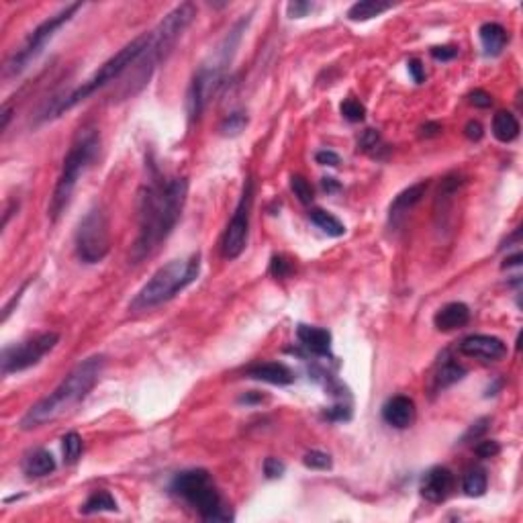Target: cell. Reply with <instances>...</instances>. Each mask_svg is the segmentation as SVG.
<instances>
[{"mask_svg": "<svg viewBox=\"0 0 523 523\" xmlns=\"http://www.w3.org/2000/svg\"><path fill=\"white\" fill-rule=\"evenodd\" d=\"M189 196V180H151L139 196V233L133 242L129 260L141 264L149 258L176 227Z\"/></svg>", "mask_w": 523, "mask_h": 523, "instance_id": "6da1fadb", "label": "cell"}, {"mask_svg": "<svg viewBox=\"0 0 523 523\" xmlns=\"http://www.w3.org/2000/svg\"><path fill=\"white\" fill-rule=\"evenodd\" d=\"M103 370H105V356H90L82 360L74 370L67 372V376L56 387V391L50 392L45 398L35 403L25 413V417L21 419V429L29 431L41 427L47 421H54L60 415L67 413L72 407H76L80 401L88 396V392L98 383Z\"/></svg>", "mask_w": 523, "mask_h": 523, "instance_id": "7a4b0ae2", "label": "cell"}, {"mask_svg": "<svg viewBox=\"0 0 523 523\" xmlns=\"http://www.w3.org/2000/svg\"><path fill=\"white\" fill-rule=\"evenodd\" d=\"M100 151V133L96 127H82L74 135L70 149L64 158V166L60 172V178L56 182L54 195L50 200V219L56 223L60 219V215L65 211V206L70 204L72 195L76 191L78 180L82 178V174L92 166V162L96 160Z\"/></svg>", "mask_w": 523, "mask_h": 523, "instance_id": "3957f363", "label": "cell"}, {"mask_svg": "<svg viewBox=\"0 0 523 523\" xmlns=\"http://www.w3.org/2000/svg\"><path fill=\"white\" fill-rule=\"evenodd\" d=\"M195 4L193 2H182V4H178L174 10H170L162 19L160 25L153 31H149V43H147L143 56L137 60V64H135L137 70L133 74V78H135L133 84H137V90L141 86H145V82L151 78V74L156 72V67L172 54L176 41L189 29V25L195 21Z\"/></svg>", "mask_w": 523, "mask_h": 523, "instance_id": "277c9868", "label": "cell"}, {"mask_svg": "<svg viewBox=\"0 0 523 523\" xmlns=\"http://www.w3.org/2000/svg\"><path fill=\"white\" fill-rule=\"evenodd\" d=\"M200 272V254H191L189 258L168 262L158 268L153 276L143 284V288L131 301L129 311H147L170 299H174L180 290L193 284Z\"/></svg>", "mask_w": 523, "mask_h": 523, "instance_id": "5b68a950", "label": "cell"}, {"mask_svg": "<svg viewBox=\"0 0 523 523\" xmlns=\"http://www.w3.org/2000/svg\"><path fill=\"white\" fill-rule=\"evenodd\" d=\"M147 43H149V33H143V35H139L137 39H133L131 43H127L123 50H119L111 60H107L105 64L100 65L88 80H84L76 90H72L67 96L60 98V103L52 109L50 119H52V117H60L62 113L74 109L78 103H82L84 98H88V96L94 94L96 90H100V88H105L107 84L115 82L117 78H121V74H123L127 67L137 64V60L143 56Z\"/></svg>", "mask_w": 523, "mask_h": 523, "instance_id": "8992f818", "label": "cell"}, {"mask_svg": "<svg viewBox=\"0 0 523 523\" xmlns=\"http://www.w3.org/2000/svg\"><path fill=\"white\" fill-rule=\"evenodd\" d=\"M82 8V4L80 2H74V4H67L65 8H62L60 12H56L54 17H50V19H45L39 27H35L33 31H31V35L25 39V43L21 45V50L19 52H14L8 60H6V64H4V78H12V76H19L27 65L31 64L41 52H43V47L47 45V41L64 27L65 23H70L72 21V17L78 12Z\"/></svg>", "mask_w": 523, "mask_h": 523, "instance_id": "52a82bcc", "label": "cell"}, {"mask_svg": "<svg viewBox=\"0 0 523 523\" xmlns=\"http://www.w3.org/2000/svg\"><path fill=\"white\" fill-rule=\"evenodd\" d=\"M111 248L109 219L100 206L90 209L76 229V256L84 264H98Z\"/></svg>", "mask_w": 523, "mask_h": 523, "instance_id": "ba28073f", "label": "cell"}, {"mask_svg": "<svg viewBox=\"0 0 523 523\" xmlns=\"http://www.w3.org/2000/svg\"><path fill=\"white\" fill-rule=\"evenodd\" d=\"M60 341V335L54 331L39 333L31 339H25L21 343L8 345L2 350V376L23 372L35 364L41 362L45 354H50Z\"/></svg>", "mask_w": 523, "mask_h": 523, "instance_id": "9c48e42d", "label": "cell"}, {"mask_svg": "<svg viewBox=\"0 0 523 523\" xmlns=\"http://www.w3.org/2000/svg\"><path fill=\"white\" fill-rule=\"evenodd\" d=\"M252 206H254V180L246 178L244 191L239 196V202L235 206V213L225 229L223 242H221V252L223 258L235 260L242 256V252L248 246V235H250V217H252Z\"/></svg>", "mask_w": 523, "mask_h": 523, "instance_id": "30bf717a", "label": "cell"}, {"mask_svg": "<svg viewBox=\"0 0 523 523\" xmlns=\"http://www.w3.org/2000/svg\"><path fill=\"white\" fill-rule=\"evenodd\" d=\"M460 354L468 356V358H478L484 362H499L507 356V345L503 339L495 337V335H468L462 339L460 343Z\"/></svg>", "mask_w": 523, "mask_h": 523, "instance_id": "8fae6325", "label": "cell"}, {"mask_svg": "<svg viewBox=\"0 0 523 523\" xmlns=\"http://www.w3.org/2000/svg\"><path fill=\"white\" fill-rule=\"evenodd\" d=\"M454 489V474L446 466H436L421 480V495L431 503H442Z\"/></svg>", "mask_w": 523, "mask_h": 523, "instance_id": "7c38bea8", "label": "cell"}, {"mask_svg": "<svg viewBox=\"0 0 523 523\" xmlns=\"http://www.w3.org/2000/svg\"><path fill=\"white\" fill-rule=\"evenodd\" d=\"M427 189H429V182L421 180V182L405 189L403 193H398V195L394 196V200L391 202V209H389V223H391L392 227H398L403 223V219L407 217V213L413 211V206L421 202V198L425 196Z\"/></svg>", "mask_w": 523, "mask_h": 523, "instance_id": "4fadbf2b", "label": "cell"}, {"mask_svg": "<svg viewBox=\"0 0 523 523\" xmlns=\"http://www.w3.org/2000/svg\"><path fill=\"white\" fill-rule=\"evenodd\" d=\"M383 419L396 429H407L415 421L413 398H409L405 394H396V396L389 398L383 407Z\"/></svg>", "mask_w": 523, "mask_h": 523, "instance_id": "5bb4252c", "label": "cell"}, {"mask_svg": "<svg viewBox=\"0 0 523 523\" xmlns=\"http://www.w3.org/2000/svg\"><path fill=\"white\" fill-rule=\"evenodd\" d=\"M248 376L254 378V381L270 383V385H290L295 381L292 372L284 364H280V362L254 364L252 368H248Z\"/></svg>", "mask_w": 523, "mask_h": 523, "instance_id": "9a60e30c", "label": "cell"}, {"mask_svg": "<svg viewBox=\"0 0 523 523\" xmlns=\"http://www.w3.org/2000/svg\"><path fill=\"white\" fill-rule=\"evenodd\" d=\"M299 341L303 343V348L315 356H329L331 350V333L321 327L311 325H299L297 329Z\"/></svg>", "mask_w": 523, "mask_h": 523, "instance_id": "2e32d148", "label": "cell"}, {"mask_svg": "<svg viewBox=\"0 0 523 523\" xmlns=\"http://www.w3.org/2000/svg\"><path fill=\"white\" fill-rule=\"evenodd\" d=\"M468 321H470V309L464 303H448L434 317V323L440 331H454L466 325Z\"/></svg>", "mask_w": 523, "mask_h": 523, "instance_id": "e0dca14e", "label": "cell"}, {"mask_svg": "<svg viewBox=\"0 0 523 523\" xmlns=\"http://www.w3.org/2000/svg\"><path fill=\"white\" fill-rule=\"evenodd\" d=\"M478 35H480V43H482L487 56H499L509 39L505 27L499 23H484L478 29Z\"/></svg>", "mask_w": 523, "mask_h": 523, "instance_id": "ac0fdd59", "label": "cell"}, {"mask_svg": "<svg viewBox=\"0 0 523 523\" xmlns=\"http://www.w3.org/2000/svg\"><path fill=\"white\" fill-rule=\"evenodd\" d=\"M56 470V460L47 450H33L23 460V472L29 478H41Z\"/></svg>", "mask_w": 523, "mask_h": 523, "instance_id": "d6986e66", "label": "cell"}, {"mask_svg": "<svg viewBox=\"0 0 523 523\" xmlns=\"http://www.w3.org/2000/svg\"><path fill=\"white\" fill-rule=\"evenodd\" d=\"M493 135L501 143H509L520 135V121L509 111H499L493 119Z\"/></svg>", "mask_w": 523, "mask_h": 523, "instance_id": "ffe728a7", "label": "cell"}, {"mask_svg": "<svg viewBox=\"0 0 523 523\" xmlns=\"http://www.w3.org/2000/svg\"><path fill=\"white\" fill-rule=\"evenodd\" d=\"M392 4L391 2H383V0H360L356 4L350 6L348 10V19L350 21H368V19H374L387 10H391Z\"/></svg>", "mask_w": 523, "mask_h": 523, "instance_id": "44dd1931", "label": "cell"}, {"mask_svg": "<svg viewBox=\"0 0 523 523\" xmlns=\"http://www.w3.org/2000/svg\"><path fill=\"white\" fill-rule=\"evenodd\" d=\"M309 217H311V221H313L323 233H327L329 237H341V235L345 233V225H343L337 217H333L331 213H327L323 209H313V211L309 213Z\"/></svg>", "mask_w": 523, "mask_h": 523, "instance_id": "7402d4cb", "label": "cell"}, {"mask_svg": "<svg viewBox=\"0 0 523 523\" xmlns=\"http://www.w3.org/2000/svg\"><path fill=\"white\" fill-rule=\"evenodd\" d=\"M103 511H117V501H115L113 495L107 493V491H98V493L90 495L88 501L82 505V513H84V515L103 513Z\"/></svg>", "mask_w": 523, "mask_h": 523, "instance_id": "603a6c76", "label": "cell"}, {"mask_svg": "<svg viewBox=\"0 0 523 523\" xmlns=\"http://www.w3.org/2000/svg\"><path fill=\"white\" fill-rule=\"evenodd\" d=\"M487 484H489V478H487V472L482 468H472L466 472L464 476V482H462V489L468 497H480L484 495L487 491Z\"/></svg>", "mask_w": 523, "mask_h": 523, "instance_id": "cb8c5ba5", "label": "cell"}, {"mask_svg": "<svg viewBox=\"0 0 523 523\" xmlns=\"http://www.w3.org/2000/svg\"><path fill=\"white\" fill-rule=\"evenodd\" d=\"M464 374H466V370H464L462 366H458L454 362H446V364L442 366V370L438 372V376H436V385H438L440 389H448V387H452L454 383L462 381Z\"/></svg>", "mask_w": 523, "mask_h": 523, "instance_id": "d4e9b609", "label": "cell"}, {"mask_svg": "<svg viewBox=\"0 0 523 523\" xmlns=\"http://www.w3.org/2000/svg\"><path fill=\"white\" fill-rule=\"evenodd\" d=\"M62 452L67 464H74L82 454V438L76 431H70L62 438Z\"/></svg>", "mask_w": 523, "mask_h": 523, "instance_id": "484cf974", "label": "cell"}, {"mask_svg": "<svg viewBox=\"0 0 523 523\" xmlns=\"http://www.w3.org/2000/svg\"><path fill=\"white\" fill-rule=\"evenodd\" d=\"M303 462H305L307 468H313V470H331V466H333L331 456L325 454V452H319V450L307 452L305 458H303Z\"/></svg>", "mask_w": 523, "mask_h": 523, "instance_id": "4316f807", "label": "cell"}, {"mask_svg": "<svg viewBox=\"0 0 523 523\" xmlns=\"http://www.w3.org/2000/svg\"><path fill=\"white\" fill-rule=\"evenodd\" d=\"M290 189L295 196L303 202V204H311L313 202V189L311 184L303 178V176H292L290 178Z\"/></svg>", "mask_w": 523, "mask_h": 523, "instance_id": "83f0119b", "label": "cell"}, {"mask_svg": "<svg viewBox=\"0 0 523 523\" xmlns=\"http://www.w3.org/2000/svg\"><path fill=\"white\" fill-rule=\"evenodd\" d=\"M246 125H248V117L244 113H231L221 123V131H223V135H237L246 129Z\"/></svg>", "mask_w": 523, "mask_h": 523, "instance_id": "f1b7e54d", "label": "cell"}, {"mask_svg": "<svg viewBox=\"0 0 523 523\" xmlns=\"http://www.w3.org/2000/svg\"><path fill=\"white\" fill-rule=\"evenodd\" d=\"M341 115H343L348 121H352V123H360V121H364L366 109H364V105H360L358 100L348 98V100L341 103Z\"/></svg>", "mask_w": 523, "mask_h": 523, "instance_id": "f546056e", "label": "cell"}, {"mask_svg": "<svg viewBox=\"0 0 523 523\" xmlns=\"http://www.w3.org/2000/svg\"><path fill=\"white\" fill-rule=\"evenodd\" d=\"M290 272H292V266H290V262L286 260L284 256H272V262H270V274L272 276L286 278Z\"/></svg>", "mask_w": 523, "mask_h": 523, "instance_id": "4dcf8cb0", "label": "cell"}, {"mask_svg": "<svg viewBox=\"0 0 523 523\" xmlns=\"http://www.w3.org/2000/svg\"><path fill=\"white\" fill-rule=\"evenodd\" d=\"M284 470H286V466H284L282 460H278V458H266L264 460V474L268 478H280L284 474Z\"/></svg>", "mask_w": 523, "mask_h": 523, "instance_id": "1f68e13d", "label": "cell"}, {"mask_svg": "<svg viewBox=\"0 0 523 523\" xmlns=\"http://www.w3.org/2000/svg\"><path fill=\"white\" fill-rule=\"evenodd\" d=\"M489 423H491V419L489 417H482V419H478L476 423H472V427L466 431V436L462 438V444H466V442H470V440H478L487 429H489Z\"/></svg>", "mask_w": 523, "mask_h": 523, "instance_id": "d6a6232c", "label": "cell"}, {"mask_svg": "<svg viewBox=\"0 0 523 523\" xmlns=\"http://www.w3.org/2000/svg\"><path fill=\"white\" fill-rule=\"evenodd\" d=\"M474 452H476V456L478 458H493L501 452V446H499V442H495V440H484V442H480V444L474 448Z\"/></svg>", "mask_w": 523, "mask_h": 523, "instance_id": "836d02e7", "label": "cell"}, {"mask_svg": "<svg viewBox=\"0 0 523 523\" xmlns=\"http://www.w3.org/2000/svg\"><path fill=\"white\" fill-rule=\"evenodd\" d=\"M286 10H288V17H292V19H301V17H305L309 10H313V4H311V2H301V0H295V2H288Z\"/></svg>", "mask_w": 523, "mask_h": 523, "instance_id": "e575fe53", "label": "cell"}, {"mask_svg": "<svg viewBox=\"0 0 523 523\" xmlns=\"http://www.w3.org/2000/svg\"><path fill=\"white\" fill-rule=\"evenodd\" d=\"M470 103L474 107H478V109H489L493 105V96L489 92H484V90H474L470 94Z\"/></svg>", "mask_w": 523, "mask_h": 523, "instance_id": "d590c367", "label": "cell"}, {"mask_svg": "<svg viewBox=\"0 0 523 523\" xmlns=\"http://www.w3.org/2000/svg\"><path fill=\"white\" fill-rule=\"evenodd\" d=\"M431 56H434L436 60L450 62V60H454L458 56V50L456 47H452V45H442V47H434V50H431Z\"/></svg>", "mask_w": 523, "mask_h": 523, "instance_id": "8d00e7d4", "label": "cell"}, {"mask_svg": "<svg viewBox=\"0 0 523 523\" xmlns=\"http://www.w3.org/2000/svg\"><path fill=\"white\" fill-rule=\"evenodd\" d=\"M315 162L321 164V166H331V168H335V166L339 164V156H337L335 151H331V149H323V151H317Z\"/></svg>", "mask_w": 523, "mask_h": 523, "instance_id": "74e56055", "label": "cell"}, {"mask_svg": "<svg viewBox=\"0 0 523 523\" xmlns=\"http://www.w3.org/2000/svg\"><path fill=\"white\" fill-rule=\"evenodd\" d=\"M409 74H411V78L417 82V84H421L423 80H425V70H423V64L419 62V60H409Z\"/></svg>", "mask_w": 523, "mask_h": 523, "instance_id": "f35d334b", "label": "cell"}, {"mask_svg": "<svg viewBox=\"0 0 523 523\" xmlns=\"http://www.w3.org/2000/svg\"><path fill=\"white\" fill-rule=\"evenodd\" d=\"M464 133L470 141H478L482 137V125L478 121H468L466 127H464Z\"/></svg>", "mask_w": 523, "mask_h": 523, "instance_id": "ab89813d", "label": "cell"}, {"mask_svg": "<svg viewBox=\"0 0 523 523\" xmlns=\"http://www.w3.org/2000/svg\"><path fill=\"white\" fill-rule=\"evenodd\" d=\"M327 417L333 419V421H348L352 417V413H350L348 407H333V409L327 411Z\"/></svg>", "mask_w": 523, "mask_h": 523, "instance_id": "60d3db41", "label": "cell"}, {"mask_svg": "<svg viewBox=\"0 0 523 523\" xmlns=\"http://www.w3.org/2000/svg\"><path fill=\"white\" fill-rule=\"evenodd\" d=\"M376 143H378V133L372 129L366 131V133H364V137H362V141H360V145H362L364 149L376 147Z\"/></svg>", "mask_w": 523, "mask_h": 523, "instance_id": "b9f144b4", "label": "cell"}, {"mask_svg": "<svg viewBox=\"0 0 523 523\" xmlns=\"http://www.w3.org/2000/svg\"><path fill=\"white\" fill-rule=\"evenodd\" d=\"M8 121H10V107L4 105V107H2V123H0V129H6V127H8Z\"/></svg>", "mask_w": 523, "mask_h": 523, "instance_id": "7bdbcfd3", "label": "cell"}, {"mask_svg": "<svg viewBox=\"0 0 523 523\" xmlns=\"http://www.w3.org/2000/svg\"><path fill=\"white\" fill-rule=\"evenodd\" d=\"M440 131H442V127H440L438 123H427V125L423 127V135L429 137V135H436V133H440Z\"/></svg>", "mask_w": 523, "mask_h": 523, "instance_id": "ee69618b", "label": "cell"}, {"mask_svg": "<svg viewBox=\"0 0 523 523\" xmlns=\"http://www.w3.org/2000/svg\"><path fill=\"white\" fill-rule=\"evenodd\" d=\"M323 189H325L327 193H331V191H337V189H339V184H337L333 178H323Z\"/></svg>", "mask_w": 523, "mask_h": 523, "instance_id": "f6af8a7d", "label": "cell"}, {"mask_svg": "<svg viewBox=\"0 0 523 523\" xmlns=\"http://www.w3.org/2000/svg\"><path fill=\"white\" fill-rule=\"evenodd\" d=\"M520 262H522V254H515L513 258H507V260H505L503 268H509V266H517Z\"/></svg>", "mask_w": 523, "mask_h": 523, "instance_id": "bcb514c9", "label": "cell"}]
</instances>
